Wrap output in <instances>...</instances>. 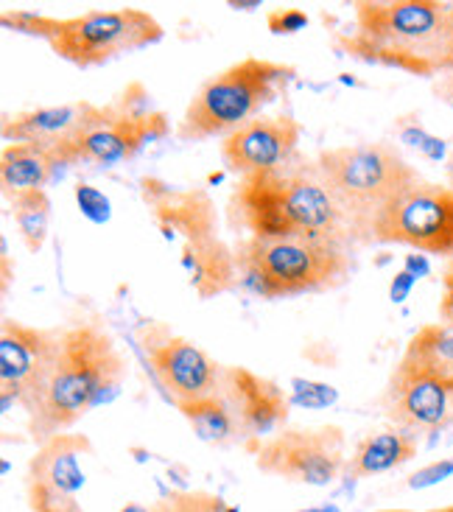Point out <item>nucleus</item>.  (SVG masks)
I'll return each instance as SVG.
<instances>
[{"instance_id": "obj_17", "label": "nucleus", "mask_w": 453, "mask_h": 512, "mask_svg": "<svg viewBox=\"0 0 453 512\" xmlns=\"http://www.w3.org/2000/svg\"><path fill=\"white\" fill-rule=\"evenodd\" d=\"M98 115H101V107L90 104V101L42 107V110L23 112L17 118H9L3 124V138L9 143L40 146L45 152L54 154L56 166H59V154L82 138L84 132L96 124Z\"/></svg>"}, {"instance_id": "obj_11", "label": "nucleus", "mask_w": 453, "mask_h": 512, "mask_svg": "<svg viewBox=\"0 0 453 512\" xmlns=\"http://www.w3.org/2000/svg\"><path fill=\"white\" fill-rule=\"evenodd\" d=\"M62 333L42 331L20 319H3L0 328V395L3 409L20 403L26 415L34 412L42 389L59 356Z\"/></svg>"}, {"instance_id": "obj_31", "label": "nucleus", "mask_w": 453, "mask_h": 512, "mask_svg": "<svg viewBox=\"0 0 453 512\" xmlns=\"http://www.w3.org/2000/svg\"><path fill=\"white\" fill-rule=\"evenodd\" d=\"M406 272L414 277L428 275V261L423 255H409V258H406Z\"/></svg>"}, {"instance_id": "obj_4", "label": "nucleus", "mask_w": 453, "mask_h": 512, "mask_svg": "<svg viewBox=\"0 0 453 512\" xmlns=\"http://www.w3.org/2000/svg\"><path fill=\"white\" fill-rule=\"evenodd\" d=\"M314 174L339 202L350 241L367 244L372 227L386 208L423 180L417 168L409 166L386 143H356L328 149L314 160Z\"/></svg>"}, {"instance_id": "obj_16", "label": "nucleus", "mask_w": 453, "mask_h": 512, "mask_svg": "<svg viewBox=\"0 0 453 512\" xmlns=\"http://www.w3.org/2000/svg\"><path fill=\"white\" fill-rule=\"evenodd\" d=\"M219 395L230 403L241 437L272 434L289 417V398L283 389L247 367H224Z\"/></svg>"}, {"instance_id": "obj_20", "label": "nucleus", "mask_w": 453, "mask_h": 512, "mask_svg": "<svg viewBox=\"0 0 453 512\" xmlns=\"http://www.w3.org/2000/svg\"><path fill=\"white\" fill-rule=\"evenodd\" d=\"M417 457V437L403 429H389L370 434L358 443L356 454L350 457L344 476L347 479H364L375 473H386L400 468L403 462Z\"/></svg>"}, {"instance_id": "obj_1", "label": "nucleus", "mask_w": 453, "mask_h": 512, "mask_svg": "<svg viewBox=\"0 0 453 512\" xmlns=\"http://www.w3.org/2000/svg\"><path fill=\"white\" fill-rule=\"evenodd\" d=\"M126 378V361L112 333L96 319H79L62 331L59 356L40 401L28 415L34 443L68 434L90 409L115 395Z\"/></svg>"}, {"instance_id": "obj_13", "label": "nucleus", "mask_w": 453, "mask_h": 512, "mask_svg": "<svg viewBox=\"0 0 453 512\" xmlns=\"http://www.w3.org/2000/svg\"><path fill=\"white\" fill-rule=\"evenodd\" d=\"M93 454V443L84 434H59L40 445L28 462L26 490L31 512H87L82 490L87 485L84 459Z\"/></svg>"}, {"instance_id": "obj_2", "label": "nucleus", "mask_w": 453, "mask_h": 512, "mask_svg": "<svg viewBox=\"0 0 453 512\" xmlns=\"http://www.w3.org/2000/svg\"><path fill=\"white\" fill-rule=\"evenodd\" d=\"M233 224L247 227L252 238L263 241H350V227L339 202L322 180L308 171H258L238 180L230 199Z\"/></svg>"}, {"instance_id": "obj_19", "label": "nucleus", "mask_w": 453, "mask_h": 512, "mask_svg": "<svg viewBox=\"0 0 453 512\" xmlns=\"http://www.w3.org/2000/svg\"><path fill=\"white\" fill-rule=\"evenodd\" d=\"M182 266L191 277V286L202 300L224 294L238 280V261L235 250H230L221 238L191 241L182 247Z\"/></svg>"}, {"instance_id": "obj_32", "label": "nucleus", "mask_w": 453, "mask_h": 512, "mask_svg": "<svg viewBox=\"0 0 453 512\" xmlns=\"http://www.w3.org/2000/svg\"><path fill=\"white\" fill-rule=\"evenodd\" d=\"M437 96H440L445 104H451L453 107V76H445V82L437 87Z\"/></svg>"}, {"instance_id": "obj_6", "label": "nucleus", "mask_w": 453, "mask_h": 512, "mask_svg": "<svg viewBox=\"0 0 453 512\" xmlns=\"http://www.w3.org/2000/svg\"><path fill=\"white\" fill-rule=\"evenodd\" d=\"M291 76L294 68L289 65L255 56L241 59L238 65L221 70L219 76L199 87L185 110L177 135L188 143L233 135L235 129L255 121L258 112L280 96Z\"/></svg>"}, {"instance_id": "obj_27", "label": "nucleus", "mask_w": 453, "mask_h": 512, "mask_svg": "<svg viewBox=\"0 0 453 512\" xmlns=\"http://www.w3.org/2000/svg\"><path fill=\"white\" fill-rule=\"evenodd\" d=\"M448 476H453V459H440V462H434V465H428L423 471L414 473L412 479H409V487L420 490V487L440 485Z\"/></svg>"}, {"instance_id": "obj_10", "label": "nucleus", "mask_w": 453, "mask_h": 512, "mask_svg": "<svg viewBox=\"0 0 453 512\" xmlns=\"http://www.w3.org/2000/svg\"><path fill=\"white\" fill-rule=\"evenodd\" d=\"M263 473H272L300 485L325 487L344 473V434L339 426L322 429H286L263 440L255 451Z\"/></svg>"}, {"instance_id": "obj_3", "label": "nucleus", "mask_w": 453, "mask_h": 512, "mask_svg": "<svg viewBox=\"0 0 453 512\" xmlns=\"http://www.w3.org/2000/svg\"><path fill=\"white\" fill-rule=\"evenodd\" d=\"M451 6L440 0H361L347 54L414 76L453 70Z\"/></svg>"}, {"instance_id": "obj_29", "label": "nucleus", "mask_w": 453, "mask_h": 512, "mask_svg": "<svg viewBox=\"0 0 453 512\" xmlns=\"http://www.w3.org/2000/svg\"><path fill=\"white\" fill-rule=\"evenodd\" d=\"M440 317L445 325H453V261L445 269L442 277V300H440Z\"/></svg>"}, {"instance_id": "obj_22", "label": "nucleus", "mask_w": 453, "mask_h": 512, "mask_svg": "<svg viewBox=\"0 0 453 512\" xmlns=\"http://www.w3.org/2000/svg\"><path fill=\"white\" fill-rule=\"evenodd\" d=\"M403 356L417 361L420 367H426L428 373L442 378L453 389V325L437 322V325L420 328Z\"/></svg>"}, {"instance_id": "obj_23", "label": "nucleus", "mask_w": 453, "mask_h": 512, "mask_svg": "<svg viewBox=\"0 0 453 512\" xmlns=\"http://www.w3.org/2000/svg\"><path fill=\"white\" fill-rule=\"evenodd\" d=\"M179 412L191 423V429L207 443H230L235 437H241L233 409L221 395H210V398H202V401L185 403V406H179Z\"/></svg>"}, {"instance_id": "obj_28", "label": "nucleus", "mask_w": 453, "mask_h": 512, "mask_svg": "<svg viewBox=\"0 0 453 512\" xmlns=\"http://www.w3.org/2000/svg\"><path fill=\"white\" fill-rule=\"evenodd\" d=\"M294 387H297V401L302 406H328V403L336 401L333 387H325V384H302V381H294Z\"/></svg>"}, {"instance_id": "obj_25", "label": "nucleus", "mask_w": 453, "mask_h": 512, "mask_svg": "<svg viewBox=\"0 0 453 512\" xmlns=\"http://www.w3.org/2000/svg\"><path fill=\"white\" fill-rule=\"evenodd\" d=\"M76 202H79V208L87 219H93V222H107L110 219V199L96 191L93 185H79L76 188Z\"/></svg>"}, {"instance_id": "obj_21", "label": "nucleus", "mask_w": 453, "mask_h": 512, "mask_svg": "<svg viewBox=\"0 0 453 512\" xmlns=\"http://www.w3.org/2000/svg\"><path fill=\"white\" fill-rule=\"evenodd\" d=\"M56 160L54 154L45 152L40 146L31 143H9L0 157V185L3 194L17 196L26 191H42L45 182L54 174Z\"/></svg>"}, {"instance_id": "obj_26", "label": "nucleus", "mask_w": 453, "mask_h": 512, "mask_svg": "<svg viewBox=\"0 0 453 512\" xmlns=\"http://www.w3.org/2000/svg\"><path fill=\"white\" fill-rule=\"evenodd\" d=\"M266 23H269V31H275V34H294L308 26V14L302 9H275Z\"/></svg>"}, {"instance_id": "obj_18", "label": "nucleus", "mask_w": 453, "mask_h": 512, "mask_svg": "<svg viewBox=\"0 0 453 512\" xmlns=\"http://www.w3.org/2000/svg\"><path fill=\"white\" fill-rule=\"evenodd\" d=\"M143 196L151 202L154 219L165 236H182L185 244L216 238V208L205 191H179L163 182H143Z\"/></svg>"}, {"instance_id": "obj_14", "label": "nucleus", "mask_w": 453, "mask_h": 512, "mask_svg": "<svg viewBox=\"0 0 453 512\" xmlns=\"http://www.w3.org/2000/svg\"><path fill=\"white\" fill-rule=\"evenodd\" d=\"M384 412L409 434L442 431L453 423V389L412 359H400L384 392Z\"/></svg>"}, {"instance_id": "obj_30", "label": "nucleus", "mask_w": 453, "mask_h": 512, "mask_svg": "<svg viewBox=\"0 0 453 512\" xmlns=\"http://www.w3.org/2000/svg\"><path fill=\"white\" fill-rule=\"evenodd\" d=\"M414 280H417V277L409 275L406 269H403V272H400V275L392 280V300H395V303H403V300L409 297V291H412Z\"/></svg>"}, {"instance_id": "obj_24", "label": "nucleus", "mask_w": 453, "mask_h": 512, "mask_svg": "<svg viewBox=\"0 0 453 512\" xmlns=\"http://www.w3.org/2000/svg\"><path fill=\"white\" fill-rule=\"evenodd\" d=\"M12 216L28 252H40L48 238V219H51V199L45 191H26L9 199Z\"/></svg>"}, {"instance_id": "obj_33", "label": "nucleus", "mask_w": 453, "mask_h": 512, "mask_svg": "<svg viewBox=\"0 0 453 512\" xmlns=\"http://www.w3.org/2000/svg\"><path fill=\"white\" fill-rule=\"evenodd\" d=\"M448 174H451V188H453V152L451 157H448Z\"/></svg>"}, {"instance_id": "obj_35", "label": "nucleus", "mask_w": 453, "mask_h": 512, "mask_svg": "<svg viewBox=\"0 0 453 512\" xmlns=\"http://www.w3.org/2000/svg\"><path fill=\"white\" fill-rule=\"evenodd\" d=\"M308 512H336V510H333V507H330V510H308Z\"/></svg>"}, {"instance_id": "obj_34", "label": "nucleus", "mask_w": 453, "mask_h": 512, "mask_svg": "<svg viewBox=\"0 0 453 512\" xmlns=\"http://www.w3.org/2000/svg\"><path fill=\"white\" fill-rule=\"evenodd\" d=\"M448 17H451V37H453V6H451V12H448Z\"/></svg>"}, {"instance_id": "obj_12", "label": "nucleus", "mask_w": 453, "mask_h": 512, "mask_svg": "<svg viewBox=\"0 0 453 512\" xmlns=\"http://www.w3.org/2000/svg\"><path fill=\"white\" fill-rule=\"evenodd\" d=\"M165 132H168V124H165L163 112L132 107L124 96L118 104L101 107L96 124L59 154V166H73V163L112 166V163L135 157L146 143L163 138Z\"/></svg>"}, {"instance_id": "obj_36", "label": "nucleus", "mask_w": 453, "mask_h": 512, "mask_svg": "<svg viewBox=\"0 0 453 512\" xmlns=\"http://www.w3.org/2000/svg\"><path fill=\"white\" fill-rule=\"evenodd\" d=\"M451 512H453V510H451Z\"/></svg>"}, {"instance_id": "obj_8", "label": "nucleus", "mask_w": 453, "mask_h": 512, "mask_svg": "<svg viewBox=\"0 0 453 512\" xmlns=\"http://www.w3.org/2000/svg\"><path fill=\"white\" fill-rule=\"evenodd\" d=\"M138 342L154 381L177 409L219 395L224 367L191 339L174 333L163 322H146L138 331Z\"/></svg>"}, {"instance_id": "obj_5", "label": "nucleus", "mask_w": 453, "mask_h": 512, "mask_svg": "<svg viewBox=\"0 0 453 512\" xmlns=\"http://www.w3.org/2000/svg\"><path fill=\"white\" fill-rule=\"evenodd\" d=\"M241 283L263 300L297 297L342 286L350 275V255L342 244L325 241H263L247 238L235 250Z\"/></svg>"}, {"instance_id": "obj_9", "label": "nucleus", "mask_w": 453, "mask_h": 512, "mask_svg": "<svg viewBox=\"0 0 453 512\" xmlns=\"http://www.w3.org/2000/svg\"><path fill=\"white\" fill-rule=\"evenodd\" d=\"M370 241L406 244L431 255L453 252V188L420 180L372 227Z\"/></svg>"}, {"instance_id": "obj_15", "label": "nucleus", "mask_w": 453, "mask_h": 512, "mask_svg": "<svg viewBox=\"0 0 453 512\" xmlns=\"http://www.w3.org/2000/svg\"><path fill=\"white\" fill-rule=\"evenodd\" d=\"M300 143V126L289 115H258L221 140L224 166L233 174L277 171Z\"/></svg>"}, {"instance_id": "obj_7", "label": "nucleus", "mask_w": 453, "mask_h": 512, "mask_svg": "<svg viewBox=\"0 0 453 512\" xmlns=\"http://www.w3.org/2000/svg\"><path fill=\"white\" fill-rule=\"evenodd\" d=\"M45 40L54 54L79 68H96L163 40V26L143 9H96L68 20H48Z\"/></svg>"}]
</instances>
